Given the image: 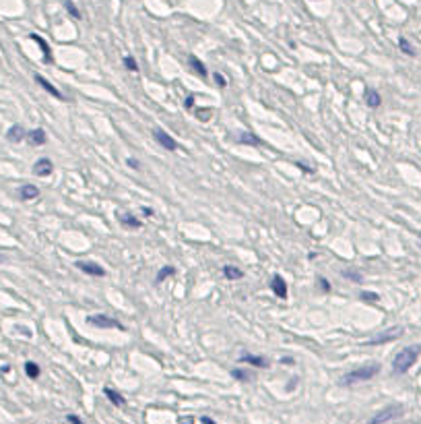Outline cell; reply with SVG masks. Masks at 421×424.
<instances>
[{
    "label": "cell",
    "instance_id": "29",
    "mask_svg": "<svg viewBox=\"0 0 421 424\" xmlns=\"http://www.w3.org/2000/svg\"><path fill=\"white\" fill-rule=\"evenodd\" d=\"M122 62H124V66L128 68V71H133V73L138 71V64H136V60H134L133 56H124V60H122Z\"/></svg>",
    "mask_w": 421,
    "mask_h": 424
},
{
    "label": "cell",
    "instance_id": "24",
    "mask_svg": "<svg viewBox=\"0 0 421 424\" xmlns=\"http://www.w3.org/2000/svg\"><path fill=\"white\" fill-rule=\"evenodd\" d=\"M173 273H175V267H172V265H165L163 269H161L159 273H157V278H155V283H161L163 280H168L170 275H173Z\"/></svg>",
    "mask_w": 421,
    "mask_h": 424
},
{
    "label": "cell",
    "instance_id": "18",
    "mask_svg": "<svg viewBox=\"0 0 421 424\" xmlns=\"http://www.w3.org/2000/svg\"><path fill=\"white\" fill-rule=\"evenodd\" d=\"M103 393H105V397H108V400H110L114 405H118V408H120V405H124V404H126V400H124V397H122L118 391H116V389L105 387V389H103Z\"/></svg>",
    "mask_w": 421,
    "mask_h": 424
},
{
    "label": "cell",
    "instance_id": "15",
    "mask_svg": "<svg viewBox=\"0 0 421 424\" xmlns=\"http://www.w3.org/2000/svg\"><path fill=\"white\" fill-rule=\"evenodd\" d=\"M25 137H27V133H25V128L21 124H13L11 128H8V133H6V139L13 141V143H21Z\"/></svg>",
    "mask_w": 421,
    "mask_h": 424
},
{
    "label": "cell",
    "instance_id": "9",
    "mask_svg": "<svg viewBox=\"0 0 421 424\" xmlns=\"http://www.w3.org/2000/svg\"><path fill=\"white\" fill-rule=\"evenodd\" d=\"M35 81H38V85H39V87H41L43 91H48V93L52 95V98H56V100H66L64 95H62V91H60V89H56L54 85H52V83H50V81L46 79V77H41V75H35Z\"/></svg>",
    "mask_w": 421,
    "mask_h": 424
},
{
    "label": "cell",
    "instance_id": "11",
    "mask_svg": "<svg viewBox=\"0 0 421 424\" xmlns=\"http://www.w3.org/2000/svg\"><path fill=\"white\" fill-rule=\"evenodd\" d=\"M270 290H273L275 296H279L281 300L287 298V282L281 278V275H273V280H270Z\"/></svg>",
    "mask_w": 421,
    "mask_h": 424
},
{
    "label": "cell",
    "instance_id": "14",
    "mask_svg": "<svg viewBox=\"0 0 421 424\" xmlns=\"http://www.w3.org/2000/svg\"><path fill=\"white\" fill-rule=\"evenodd\" d=\"M19 197L23 199V201H35V199L39 197V188L35 184H21Z\"/></svg>",
    "mask_w": 421,
    "mask_h": 424
},
{
    "label": "cell",
    "instance_id": "3",
    "mask_svg": "<svg viewBox=\"0 0 421 424\" xmlns=\"http://www.w3.org/2000/svg\"><path fill=\"white\" fill-rule=\"evenodd\" d=\"M402 414H405V410H402V405L394 404V405H388V408L380 410L378 414H376V416H372L370 420H367V424H386V422H390V420H397V418H401Z\"/></svg>",
    "mask_w": 421,
    "mask_h": 424
},
{
    "label": "cell",
    "instance_id": "38",
    "mask_svg": "<svg viewBox=\"0 0 421 424\" xmlns=\"http://www.w3.org/2000/svg\"><path fill=\"white\" fill-rule=\"evenodd\" d=\"M419 238H421V232H419Z\"/></svg>",
    "mask_w": 421,
    "mask_h": 424
},
{
    "label": "cell",
    "instance_id": "20",
    "mask_svg": "<svg viewBox=\"0 0 421 424\" xmlns=\"http://www.w3.org/2000/svg\"><path fill=\"white\" fill-rule=\"evenodd\" d=\"M190 66H192V71H194V73H196L198 77H203V79H205V77L209 75L207 66H205L203 62H200V60H198L196 56H190Z\"/></svg>",
    "mask_w": 421,
    "mask_h": 424
},
{
    "label": "cell",
    "instance_id": "8",
    "mask_svg": "<svg viewBox=\"0 0 421 424\" xmlns=\"http://www.w3.org/2000/svg\"><path fill=\"white\" fill-rule=\"evenodd\" d=\"M52 170H54V163H52V160H48V158H41V160H38L33 163V174L35 176L46 178V176L52 174Z\"/></svg>",
    "mask_w": 421,
    "mask_h": 424
},
{
    "label": "cell",
    "instance_id": "34",
    "mask_svg": "<svg viewBox=\"0 0 421 424\" xmlns=\"http://www.w3.org/2000/svg\"><path fill=\"white\" fill-rule=\"evenodd\" d=\"M66 420H68L70 424H85V422H83L81 418H78V416H75V414H68V416H66Z\"/></svg>",
    "mask_w": 421,
    "mask_h": 424
},
{
    "label": "cell",
    "instance_id": "25",
    "mask_svg": "<svg viewBox=\"0 0 421 424\" xmlns=\"http://www.w3.org/2000/svg\"><path fill=\"white\" fill-rule=\"evenodd\" d=\"M194 116L200 120V122H209L210 116H213V110H210V108H196L194 110Z\"/></svg>",
    "mask_w": 421,
    "mask_h": 424
},
{
    "label": "cell",
    "instance_id": "6",
    "mask_svg": "<svg viewBox=\"0 0 421 424\" xmlns=\"http://www.w3.org/2000/svg\"><path fill=\"white\" fill-rule=\"evenodd\" d=\"M153 137H155V141L159 143L161 147H165L168 151H175V149L180 147L178 141H175L172 135H168L165 131H161V128H155V131H153Z\"/></svg>",
    "mask_w": 421,
    "mask_h": 424
},
{
    "label": "cell",
    "instance_id": "21",
    "mask_svg": "<svg viewBox=\"0 0 421 424\" xmlns=\"http://www.w3.org/2000/svg\"><path fill=\"white\" fill-rule=\"evenodd\" d=\"M235 141H238V143H244V145H260V139H258L256 135H252L250 131H244Z\"/></svg>",
    "mask_w": 421,
    "mask_h": 424
},
{
    "label": "cell",
    "instance_id": "37",
    "mask_svg": "<svg viewBox=\"0 0 421 424\" xmlns=\"http://www.w3.org/2000/svg\"><path fill=\"white\" fill-rule=\"evenodd\" d=\"M200 422H203V424H217L213 418H209V416H203V418H200Z\"/></svg>",
    "mask_w": 421,
    "mask_h": 424
},
{
    "label": "cell",
    "instance_id": "13",
    "mask_svg": "<svg viewBox=\"0 0 421 424\" xmlns=\"http://www.w3.org/2000/svg\"><path fill=\"white\" fill-rule=\"evenodd\" d=\"M240 362H248V364H252L254 368H268V360L262 358V356H256V354H244V356L240 358Z\"/></svg>",
    "mask_w": 421,
    "mask_h": 424
},
{
    "label": "cell",
    "instance_id": "33",
    "mask_svg": "<svg viewBox=\"0 0 421 424\" xmlns=\"http://www.w3.org/2000/svg\"><path fill=\"white\" fill-rule=\"evenodd\" d=\"M318 285H320V290H322V292H328V290H330V283H328L326 280H324V278H318Z\"/></svg>",
    "mask_w": 421,
    "mask_h": 424
},
{
    "label": "cell",
    "instance_id": "4",
    "mask_svg": "<svg viewBox=\"0 0 421 424\" xmlns=\"http://www.w3.org/2000/svg\"><path fill=\"white\" fill-rule=\"evenodd\" d=\"M87 323L99 327V329H118V331H124V325H122L118 319L108 317V315H101V313H99V315L87 317Z\"/></svg>",
    "mask_w": 421,
    "mask_h": 424
},
{
    "label": "cell",
    "instance_id": "30",
    "mask_svg": "<svg viewBox=\"0 0 421 424\" xmlns=\"http://www.w3.org/2000/svg\"><path fill=\"white\" fill-rule=\"evenodd\" d=\"M343 278H349L351 282H362V273L355 271V269H345L343 271Z\"/></svg>",
    "mask_w": 421,
    "mask_h": 424
},
{
    "label": "cell",
    "instance_id": "12",
    "mask_svg": "<svg viewBox=\"0 0 421 424\" xmlns=\"http://www.w3.org/2000/svg\"><path fill=\"white\" fill-rule=\"evenodd\" d=\"M27 141H29L31 147H41V145H46V141H48L46 131H43V128H33V131L27 133Z\"/></svg>",
    "mask_w": 421,
    "mask_h": 424
},
{
    "label": "cell",
    "instance_id": "27",
    "mask_svg": "<svg viewBox=\"0 0 421 424\" xmlns=\"http://www.w3.org/2000/svg\"><path fill=\"white\" fill-rule=\"evenodd\" d=\"M64 8H66V13L73 17V19H81V11L77 8V4L73 2V0H64Z\"/></svg>",
    "mask_w": 421,
    "mask_h": 424
},
{
    "label": "cell",
    "instance_id": "31",
    "mask_svg": "<svg viewBox=\"0 0 421 424\" xmlns=\"http://www.w3.org/2000/svg\"><path fill=\"white\" fill-rule=\"evenodd\" d=\"M213 79L217 81V85H219V87H225V85H227V81H225V77H223L221 73H215V75H213Z\"/></svg>",
    "mask_w": 421,
    "mask_h": 424
},
{
    "label": "cell",
    "instance_id": "17",
    "mask_svg": "<svg viewBox=\"0 0 421 424\" xmlns=\"http://www.w3.org/2000/svg\"><path fill=\"white\" fill-rule=\"evenodd\" d=\"M29 38L35 41V44L39 46V50L43 52V58H46V62H52V50H50V46H48V41L43 40L41 36H38V33H31Z\"/></svg>",
    "mask_w": 421,
    "mask_h": 424
},
{
    "label": "cell",
    "instance_id": "22",
    "mask_svg": "<svg viewBox=\"0 0 421 424\" xmlns=\"http://www.w3.org/2000/svg\"><path fill=\"white\" fill-rule=\"evenodd\" d=\"M231 377L238 379V381H242V383H250V381L254 379L252 373H248V370H242V368H233V370H231Z\"/></svg>",
    "mask_w": 421,
    "mask_h": 424
},
{
    "label": "cell",
    "instance_id": "28",
    "mask_svg": "<svg viewBox=\"0 0 421 424\" xmlns=\"http://www.w3.org/2000/svg\"><path fill=\"white\" fill-rule=\"evenodd\" d=\"M359 298H362L364 302H370V304H376V302L380 300V296L376 292H362L359 294Z\"/></svg>",
    "mask_w": 421,
    "mask_h": 424
},
{
    "label": "cell",
    "instance_id": "16",
    "mask_svg": "<svg viewBox=\"0 0 421 424\" xmlns=\"http://www.w3.org/2000/svg\"><path fill=\"white\" fill-rule=\"evenodd\" d=\"M365 103H367V108H372V110L380 108V103H382L380 93L376 91V89H372V87H367L365 89Z\"/></svg>",
    "mask_w": 421,
    "mask_h": 424
},
{
    "label": "cell",
    "instance_id": "19",
    "mask_svg": "<svg viewBox=\"0 0 421 424\" xmlns=\"http://www.w3.org/2000/svg\"><path fill=\"white\" fill-rule=\"evenodd\" d=\"M223 275H225L227 280L235 282V280H242V278H244V271L240 269V267H233V265H225V267H223Z\"/></svg>",
    "mask_w": 421,
    "mask_h": 424
},
{
    "label": "cell",
    "instance_id": "26",
    "mask_svg": "<svg viewBox=\"0 0 421 424\" xmlns=\"http://www.w3.org/2000/svg\"><path fill=\"white\" fill-rule=\"evenodd\" d=\"M25 373H27V377H29V379H38L41 370H39V366L35 364V362H31V360H29V362H25Z\"/></svg>",
    "mask_w": 421,
    "mask_h": 424
},
{
    "label": "cell",
    "instance_id": "2",
    "mask_svg": "<svg viewBox=\"0 0 421 424\" xmlns=\"http://www.w3.org/2000/svg\"><path fill=\"white\" fill-rule=\"evenodd\" d=\"M380 368L382 366L378 364V362H370V364H364V366H359V368L349 370L341 383H343V385H355V383H362V381H370V379H374L376 375L380 373Z\"/></svg>",
    "mask_w": 421,
    "mask_h": 424
},
{
    "label": "cell",
    "instance_id": "5",
    "mask_svg": "<svg viewBox=\"0 0 421 424\" xmlns=\"http://www.w3.org/2000/svg\"><path fill=\"white\" fill-rule=\"evenodd\" d=\"M402 327H390V329H386V331H382L380 335H376L374 340H370L365 345H380V343H388V342H394V340H399V337H402Z\"/></svg>",
    "mask_w": 421,
    "mask_h": 424
},
{
    "label": "cell",
    "instance_id": "10",
    "mask_svg": "<svg viewBox=\"0 0 421 424\" xmlns=\"http://www.w3.org/2000/svg\"><path fill=\"white\" fill-rule=\"evenodd\" d=\"M116 220H118L124 228H130V230H138L140 226H143V223H140V220L134 218L133 213H122V211H118V213H116Z\"/></svg>",
    "mask_w": 421,
    "mask_h": 424
},
{
    "label": "cell",
    "instance_id": "32",
    "mask_svg": "<svg viewBox=\"0 0 421 424\" xmlns=\"http://www.w3.org/2000/svg\"><path fill=\"white\" fill-rule=\"evenodd\" d=\"M194 98H196V95H188V98L184 100V108H186V110H192V106H194Z\"/></svg>",
    "mask_w": 421,
    "mask_h": 424
},
{
    "label": "cell",
    "instance_id": "23",
    "mask_svg": "<svg viewBox=\"0 0 421 424\" xmlns=\"http://www.w3.org/2000/svg\"><path fill=\"white\" fill-rule=\"evenodd\" d=\"M399 48H401L402 54H407V56H415V54H417L415 48L409 44V40H407V38H399Z\"/></svg>",
    "mask_w": 421,
    "mask_h": 424
},
{
    "label": "cell",
    "instance_id": "35",
    "mask_svg": "<svg viewBox=\"0 0 421 424\" xmlns=\"http://www.w3.org/2000/svg\"><path fill=\"white\" fill-rule=\"evenodd\" d=\"M126 163H128V166L133 168V170H138V160H134V158H126Z\"/></svg>",
    "mask_w": 421,
    "mask_h": 424
},
{
    "label": "cell",
    "instance_id": "36",
    "mask_svg": "<svg viewBox=\"0 0 421 424\" xmlns=\"http://www.w3.org/2000/svg\"><path fill=\"white\" fill-rule=\"evenodd\" d=\"M143 213L147 215V218H153V215H155V213H153V209H151V207H143Z\"/></svg>",
    "mask_w": 421,
    "mask_h": 424
},
{
    "label": "cell",
    "instance_id": "1",
    "mask_svg": "<svg viewBox=\"0 0 421 424\" xmlns=\"http://www.w3.org/2000/svg\"><path fill=\"white\" fill-rule=\"evenodd\" d=\"M419 356H421V343L402 348L397 356H394V360H392V373L394 375H405L407 370L417 362Z\"/></svg>",
    "mask_w": 421,
    "mask_h": 424
},
{
    "label": "cell",
    "instance_id": "7",
    "mask_svg": "<svg viewBox=\"0 0 421 424\" xmlns=\"http://www.w3.org/2000/svg\"><path fill=\"white\" fill-rule=\"evenodd\" d=\"M77 267H78V269H81L83 273L93 275V278H103V275H105L103 267L97 265V263H93V261H77Z\"/></svg>",
    "mask_w": 421,
    "mask_h": 424
}]
</instances>
